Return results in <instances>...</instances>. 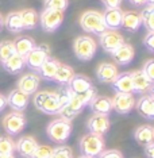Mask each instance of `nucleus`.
<instances>
[{"mask_svg": "<svg viewBox=\"0 0 154 158\" xmlns=\"http://www.w3.org/2000/svg\"><path fill=\"white\" fill-rule=\"evenodd\" d=\"M96 96V88L94 87L89 91L84 92V93H72L69 103L60 111V118L64 120L72 122L78 114L83 111L85 107L89 106L91 100Z\"/></svg>", "mask_w": 154, "mask_h": 158, "instance_id": "f257e3e1", "label": "nucleus"}, {"mask_svg": "<svg viewBox=\"0 0 154 158\" xmlns=\"http://www.w3.org/2000/svg\"><path fill=\"white\" fill-rule=\"evenodd\" d=\"M34 106L35 108H38L39 111H42L44 114H48V115H57L61 111L58 95L56 92L42 91V92L35 93Z\"/></svg>", "mask_w": 154, "mask_h": 158, "instance_id": "f03ea898", "label": "nucleus"}, {"mask_svg": "<svg viewBox=\"0 0 154 158\" xmlns=\"http://www.w3.org/2000/svg\"><path fill=\"white\" fill-rule=\"evenodd\" d=\"M104 146L106 142L102 135L88 132L84 136H81L80 139V153L84 157H89V158L99 157L104 150Z\"/></svg>", "mask_w": 154, "mask_h": 158, "instance_id": "7ed1b4c3", "label": "nucleus"}, {"mask_svg": "<svg viewBox=\"0 0 154 158\" xmlns=\"http://www.w3.org/2000/svg\"><path fill=\"white\" fill-rule=\"evenodd\" d=\"M46 134H48L49 139L58 145H64L69 139L72 134V123L64 119H56L50 122L46 127Z\"/></svg>", "mask_w": 154, "mask_h": 158, "instance_id": "20e7f679", "label": "nucleus"}, {"mask_svg": "<svg viewBox=\"0 0 154 158\" xmlns=\"http://www.w3.org/2000/svg\"><path fill=\"white\" fill-rule=\"evenodd\" d=\"M80 26L88 34L102 35L106 30L102 14L98 11H85L80 18Z\"/></svg>", "mask_w": 154, "mask_h": 158, "instance_id": "39448f33", "label": "nucleus"}, {"mask_svg": "<svg viewBox=\"0 0 154 158\" xmlns=\"http://www.w3.org/2000/svg\"><path fill=\"white\" fill-rule=\"evenodd\" d=\"M73 52L78 60L89 61L96 54V42L88 35L78 37L73 42Z\"/></svg>", "mask_w": 154, "mask_h": 158, "instance_id": "423d86ee", "label": "nucleus"}, {"mask_svg": "<svg viewBox=\"0 0 154 158\" xmlns=\"http://www.w3.org/2000/svg\"><path fill=\"white\" fill-rule=\"evenodd\" d=\"M64 22V12L45 8L39 15V23L46 33H54Z\"/></svg>", "mask_w": 154, "mask_h": 158, "instance_id": "0eeeda50", "label": "nucleus"}, {"mask_svg": "<svg viewBox=\"0 0 154 158\" xmlns=\"http://www.w3.org/2000/svg\"><path fill=\"white\" fill-rule=\"evenodd\" d=\"M26 116L22 112H10L3 119V128L8 135H18L20 134L26 127Z\"/></svg>", "mask_w": 154, "mask_h": 158, "instance_id": "6e6552de", "label": "nucleus"}, {"mask_svg": "<svg viewBox=\"0 0 154 158\" xmlns=\"http://www.w3.org/2000/svg\"><path fill=\"white\" fill-rule=\"evenodd\" d=\"M50 57V48L46 45H39L31 50L28 54L24 57L26 66L33 70H38L41 65Z\"/></svg>", "mask_w": 154, "mask_h": 158, "instance_id": "1a4fd4ad", "label": "nucleus"}, {"mask_svg": "<svg viewBox=\"0 0 154 158\" xmlns=\"http://www.w3.org/2000/svg\"><path fill=\"white\" fill-rule=\"evenodd\" d=\"M112 102V110L120 115L130 114L135 107V99L132 93H115Z\"/></svg>", "mask_w": 154, "mask_h": 158, "instance_id": "9d476101", "label": "nucleus"}, {"mask_svg": "<svg viewBox=\"0 0 154 158\" xmlns=\"http://www.w3.org/2000/svg\"><path fill=\"white\" fill-rule=\"evenodd\" d=\"M110 126H111V122H110L108 115L94 114L88 119L87 128H88V131L91 132V134H96V135H102L103 136L104 134L108 132Z\"/></svg>", "mask_w": 154, "mask_h": 158, "instance_id": "9b49d317", "label": "nucleus"}, {"mask_svg": "<svg viewBox=\"0 0 154 158\" xmlns=\"http://www.w3.org/2000/svg\"><path fill=\"white\" fill-rule=\"evenodd\" d=\"M123 44H124L123 35L120 33H118V31L107 30L100 35V45H102L103 50H106L107 53H112L114 50H116Z\"/></svg>", "mask_w": 154, "mask_h": 158, "instance_id": "f8f14e48", "label": "nucleus"}, {"mask_svg": "<svg viewBox=\"0 0 154 158\" xmlns=\"http://www.w3.org/2000/svg\"><path fill=\"white\" fill-rule=\"evenodd\" d=\"M122 15L123 11L120 8H106V11L102 14L106 30L118 31V28L122 27Z\"/></svg>", "mask_w": 154, "mask_h": 158, "instance_id": "ddd939ff", "label": "nucleus"}, {"mask_svg": "<svg viewBox=\"0 0 154 158\" xmlns=\"http://www.w3.org/2000/svg\"><path fill=\"white\" fill-rule=\"evenodd\" d=\"M111 56H112V60L115 61V64H118V65H120V66H126L134 60L135 52H134V48H132L130 44L124 42V44L119 46L116 50H114V52L111 53Z\"/></svg>", "mask_w": 154, "mask_h": 158, "instance_id": "4468645a", "label": "nucleus"}, {"mask_svg": "<svg viewBox=\"0 0 154 158\" xmlns=\"http://www.w3.org/2000/svg\"><path fill=\"white\" fill-rule=\"evenodd\" d=\"M131 78H132V93L135 92L139 93V95H143L146 92H150V89L153 87V82L143 73L142 69L131 72Z\"/></svg>", "mask_w": 154, "mask_h": 158, "instance_id": "2eb2a0df", "label": "nucleus"}, {"mask_svg": "<svg viewBox=\"0 0 154 158\" xmlns=\"http://www.w3.org/2000/svg\"><path fill=\"white\" fill-rule=\"evenodd\" d=\"M38 88H39V77H38V74H33V73L22 76L16 84V89L26 93L27 96L35 93L38 91Z\"/></svg>", "mask_w": 154, "mask_h": 158, "instance_id": "dca6fc26", "label": "nucleus"}, {"mask_svg": "<svg viewBox=\"0 0 154 158\" xmlns=\"http://www.w3.org/2000/svg\"><path fill=\"white\" fill-rule=\"evenodd\" d=\"M7 106H10L16 112H22L28 106V96L19 89H12L7 96Z\"/></svg>", "mask_w": 154, "mask_h": 158, "instance_id": "f3484780", "label": "nucleus"}, {"mask_svg": "<svg viewBox=\"0 0 154 158\" xmlns=\"http://www.w3.org/2000/svg\"><path fill=\"white\" fill-rule=\"evenodd\" d=\"M38 146V142L35 141L33 136H22L16 143H15V150L18 152L20 157L23 158H31Z\"/></svg>", "mask_w": 154, "mask_h": 158, "instance_id": "a211bd4d", "label": "nucleus"}, {"mask_svg": "<svg viewBox=\"0 0 154 158\" xmlns=\"http://www.w3.org/2000/svg\"><path fill=\"white\" fill-rule=\"evenodd\" d=\"M89 108H91L92 114L98 115H108L112 111V102L107 96H99L96 95L89 103Z\"/></svg>", "mask_w": 154, "mask_h": 158, "instance_id": "6ab92c4d", "label": "nucleus"}, {"mask_svg": "<svg viewBox=\"0 0 154 158\" xmlns=\"http://www.w3.org/2000/svg\"><path fill=\"white\" fill-rule=\"evenodd\" d=\"M135 107L142 118L148 120H154V98L150 95L142 96L138 102H135Z\"/></svg>", "mask_w": 154, "mask_h": 158, "instance_id": "aec40b11", "label": "nucleus"}, {"mask_svg": "<svg viewBox=\"0 0 154 158\" xmlns=\"http://www.w3.org/2000/svg\"><path fill=\"white\" fill-rule=\"evenodd\" d=\"M118 68L114 65V64L110 62H103L100 64L96 69V77L100 82H104V84H108V82H112L118 76Z\"/></svg>", "mask_w": 154, "mask_h": 158, "instance_id": "412c9836", "label": "nucleus"}, {"mask_svg": "<svg viewBox=\"0 0 154 158\" xmlns=\"http://www.w3.org/2000/svg\"><path fill=\"white\" fill-rule=\"evenodd\" d=\"M112 88L116 93H132V78L131 72H123L116 76L112 82Z\"/></svg>", "mask_w": 154, "mask_h": 158, "instance_id": "4be33fe9", "label": "nucleus"}, {"mask_svg": "<svg viewBox=\"0 0 154 158\" xmlns=\"http://www.w3.org/2000/svg\"><path fill=\"white\" fill-rule=\"evenodd\" d=\"M68 87H69V89L73 93H84V92L94 88V84H92V81L89 80L87 76L74 74V76L70 78V81L68 82Z\"/></svg>", "mask_w": 154, "mask_h": 158, "instance_id": "5701e85b", "label": "nucleus"}, {"mask_svg": "<svg viewBox=\"0 0 154 158\" xmlns=\"http://www.w3.org/2000/svg\"><path fill=\"white\" fill-rule=\"evenodd\" d=\"M60 65H61V62L58 60L53 58V57H49V58L41 65V68L37 70L38 72V77H42V78H45V80H48V81L53 80L54 76H56V73H57V70H58Z\"/></svg>", "mask_w": 154, "mask_h": 158, "instance_id": "b1692460", "label": "nucleus"}, {"mask_svg": "<svg viewBox=\"0 0 154 158\" xmlns=\"http://www.w3.org/2000/svg\"><path fill=\"white\" fill-rule=\"evenodd\" d=\"M141 24H142V20H141V15L139 14L132 12V11L123 12V15H122V27L127 33H135V31H138Z\"/></svg>", "mask_w": 154, "mask_h": 158, "instance_id": "393cba45", "label": "nucleus"}, {"mask_svg": "<svg viewBox=\"0 0 154 158\" xmlns=\"http://www.w3.org/2000/svg\"><path fill=\"white\" fill-rule=\"evenodd\" d=\"M134 139L142 146L150 145L152 142H154V127L149 124L139 126L134 132Z\"/></svg>", "mask_w": 154, "mask_h": 158, "instance_id": "a878e982", "label": "nucleus"}, {"mask_svg": "<svg viewBox=\"0 0 154 158\" xmlns=\"http://www.w3.org/2000/svg\"><path fill=\"white\" fill-rule=\"evenodd\" d=\"M35 46H37L35 41L30 37H18L15 41H14L15 53L19 56H22V57H26Z\"/></svg>", "mask_w": 154, "mask_h": 158, "instance_id": "bb28decb", "label": "nucleus"}, {"mask_svg": "<svg viewBox=\"0 0 154 158\" xmlns=\"http://www.w3.org/2000/svg\"><path fill=\"white\" fill-rule=\"evenodd\" d=\"M2 65L6 72H8V73H11V74H18L23 70V68L26 66V62H24V57L15 53V54L10 57L6 62H3Z\"/></svg>", "mask_w": 154, "mask_h": 158, "instance_id": "cd10ccee", "label": "nucleus"}, {"mask_svg": "<svg viewBox=\"0 0 154 158\" xmlns=\"http://www.w3.org/2000/svg\"><path fill=\"white\" fill-rule=\"evenodd\" d=\"M4 26L10 33H14V34H19L24 30L19 12H10L4 19Z\"/></svg>", "mask_w": 154, "mask_h": 158, "instance_id": "c85d7f7f", "label": "nucleus"}, {"mask_svg": "<svg viewBox=\"0 0 154 158\" xmlns=\"http://www.w3.org/2000/svg\"><path fill=\"white\" fill-rule=\"evenodd\" d=\"M19 14H20V19H22L24 30H33V28L37 27L39 18H38V14L35 10L26 8V10H22Z\"/></svg>", "mask_w": 154, "mask_h": 158, "instance_id": "c756f323", "label": "nucleus"}, {"mask_svg": "<svg viewBox=\"0 0 154 158\" xmlns=\"http://www.w3.org/2000/svg\"><path fill=\"white\" fill-rule=\"evenodd\" d=\"M73 76H74L73 68L69 66V65H64V64H61L54 78H53V81H56L57 84H61V85H66Z\"/></svg>", "mask_w": 154, "mask_h": 158, "instance_id": "7c9ffc66", "label": "nucleus"}, {"mask_svg": "<svg viewBox=\"0 0 154 158\" xmlns=\"http://www.w3.org/2000/svg\"><path fill=\"white\" fill-rule=\"evenodd\" d=\"M15 54V48H14L12 41H2L0 42V62H6L11 56Z\"/></svg>", "mask_w": 154, "mask_h": 158, "instance_id": "2f4dec72", "label": "nucleus"}, {"mask_svg": "<svg viewBox=\"0 0 154 158\" xmlns=\"http://www.w3.org/2000/svg\"><path fill=\"white\" fill-rule=\"evenodd\" d=\"M141 20H142V24L146 27V30L149 33H153L154 31V12L152 11V8L149 6L142 11Z\"/></svg>", "mask_w": 154, "mask_h": 158, "instance_id": "473e14b6", "label": "nucleus"}, {"mask_svg": "<svg viewBox=\"0 0 154 158\" xmlns=\"http://www.w3.org/2000/svg\"><path fill=\"white\" fill-rule=\"evenodd\" d=\"M44 4H45V8L48 10H56V11L64 12L68 8L69 0H45Z\"/></svg>", "mask_w": 154, "mask_h": 158, "instance_id": "72a5a7b5", "label": "nucleus"}, {"mask_svg": "<svg viewBox=\"0 0 154 158\" xmlns=\"http://www.w3.org/2000/svg\"><path fill=\"white\" fill-rule=\"evenodd\" d=\"M15 142L10 136H0V154H14Z\"/></svg>", "mask_w": 154, "mask_h": 158, "instance_id": "f704fd0d", "label": "nucleus"}, {"mask_svg": "<svg viewBox=\"0 0 154 158\" xmlns=\"http://www.w3.org/2000/svg\"><path fill=\"white\" fill-rule=\"evenodd\" d=\"M53 147L48 145H38L31 158H52Z\"/></svg>", "mask_w": 154, "mask_h": 158, "instance_id": "c9c22d12", "label": "nucleus"}, {"mask_svg": "<svg viewBox=\"0 0 154 158\" xmlns=\"http://www.w3.org/2000/svg\"><path fill=\"white\" fill-rule=\"evenodd\" d=\"M52 158H73L72 156V150L65 145H60L58 147L53 149Z\"/></svg>", "mask_w": 154, "mask_h": 158, "instance_id": "e433bc0d", "label": "nucleus"}, {"mask_svg": "<svg viewBox=\"0 0 154 158\" xmlns=\"http://www.w3.org/2000/svg\"><path fill=\"white\" fill-rule=\"evenodd\" d=\"M72 92L69 87H64L60 89V92H57V95H58V100H60V106H61V110L64 108V107L66 106L68 103H69L70 100V96H72Z\"/></svg>", "mask_w": 154, "mask_h": 158, "instance_id": "4c0bfd02", "label": "nucleus"}, {"mask_svg": "<svg viewBox=\"0 0 154 158\" xmlns=\"http://www.w3.org/2000/svg\"><path fill=\"white\" fill-rule=\"evenodd\" d=\"M142 70H143V73L148 76L149 80L154 84V58L146 61L145 65H143V69Z\"/></svg>", "mask_w": 154, "mask_h": 158, "instance_id": "58836bf2", "label": "nucleus"}, {"mask_svg": "<svg viewBox=\"0 0 154 158\" xmlns=\"http://www.w3.org/2000/svg\"><path fill=\"white\" fill-rule=\"evenodd\" d=\"M98 158H124L119 150L116 149H110V150H103V153L100 154Z\"/></svg>", "mask_w": 154, "mask_h": 158, "instance_id": "ea45409f", "label": "nucleus"}, {"mask_svg": "<svg viewBox=\"0 0 154 158\" xmlns=\"http://www.w3.org/2000/svg\"><path fill=\"white\" fill-rule=\"evenodd\" d=\"M143 45L146 46V49L154 53V31L153 33H148L146 34L145 39H143Z\"/></svg>", "mask_w": 154, "mask_h": 158, "instance_id": "a19ab883", "label": "nucleus"}, {"mask_svg": "<svg viewBox=\"0 0 154 158\" xmlns=\"http://www.w3.org/2000/svg\"><path fill=\"white\" fill-rule=\"evenodd\" d=\"M106 8H119L122 4V0H102Z\"/></svg>", "mask_w": 154, "mask_h": 158, "instance_id": "79ce46f5", "label": "nucleus"}, {"mask_svg": "<svg viewBox=\"0 0 154 158\" xmlns=\"http://www.w3.org/2000/svg\"><path fill=\"white\" fill-rule=\"evenodd\" d=\"M145 156L148 158H154V142L145 146Z\"/></svg>", "mask_w": 154, "mask_h": 158, "instance_id": "37998d69", "label": "nucleus"}, {"mask_svg": "<svg viewBox=\"0 0 154 158\" xmlns=\"http://www.w3.org/2000/svg\"><path fill=\"white\" fill-rule=\"evenodd\" d=\"M6 106H7V98L4 95H2V93H0V112L6 108Z\"/></svg>", "mask_w": 154, "mask_h": 158, "instance_id": "c03bdc74", "label": "nucleus"}, {"mask_svg": "<svg viewBox=\"0 0 154 158\" xmlns=\"http://www.w3.org/2000/svg\"><path fill=\"white\" fill-rule=\"evenodd\" d=\"M132 6H142L146 3V0H128Z\"/></svg>", "mask_w": 154, "mask_h": 158, "instance_id": "a18cd8bd", "label": "nucleus"}, {"mask_svg": "<svg viewBox=\"0 0 154 158\" xmlns=\"http://www.w3.org/2000/svg\"><path fill=\"white\" fill-rule=\"evenodd\" d=\"M0 158H15L14 154H0Z\"/></svg>", "mask_w": 154, "mask_h": 158, "instance_id": "49530a36", "label": "nucleus"}, {"mask_svg": "<svg viewBox=\"0 0 154 158\" xmlns=\"http://www.w3.org/2000/svg\"><path fill=\"white\" fill-rule=\"evenodd\" d=\"M3 26H4V18L2 16V14H0V31H2Z\"/></svg>", "mask_w": 154, "mask_h": 158, "instance_id": "de8ad7c7", "label": "nucleus"}, {"mask_svg": "<svg viewBox=\"0 0 154 158\" xmlns=\"http://www.w3.org/2000/svg\"><path fill=\"white\" fill-rule=\"evenodd\" d=\"M150 96H152V98H154V84H153L152 89H150Z\"/></svg>", "mask_w": 154, "mask_h": 158, "instance_id": "09e8293b", "label": "nucleus"}, {"mask_svg": "<svg viewBox=\"0 0 154 158\" xmlns=\"http://www.w3.org/2000/svg\"><path fill=\"white\" fill-rule=\"evenodd\" d=\"M146 3L150 6V4H154V0H146Z\"/></svg>", "mask_w": 154, "mask_h": 158, "instance_id": "8fccbe9b", "label": "nucleus"}, {"mask_svg": "<svg viewBox=\"0 0 154 158\" xmlns=\"http://www.w3.org/2000/svg\"><path fill=\"white\" fill-rule=\"evenodd\" d=\"M149 7H150V8H152V11H153V12H154V4H150V6H149Z\"/></svg>", "mask_w": 154, "mask_h": 158, "instance_id": "3c124183", "label": "nucleus"}, {"mask_svg": "<svg viewBox=\"0 0 154 158\" xmlns=\"http://www.w3.org/2000/svg\"><path fill=\"white\" fill-rule=\"evenodd\" d=\"M78 158H89V157H84V156H81V157H78Z\"/></svg>", "mask_w": 154, "mask_h": 158, "instance_id": "603ef678", "label": "nucleus"}]
</instances>
